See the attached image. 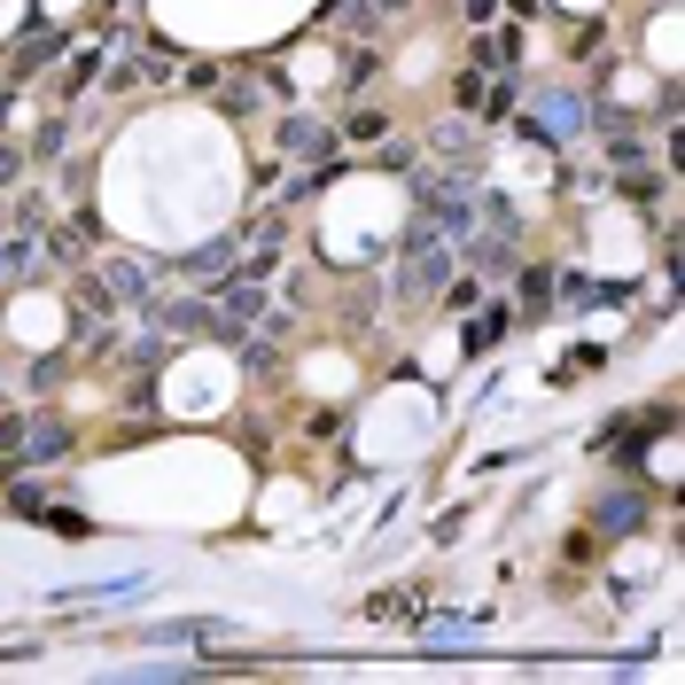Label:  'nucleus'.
<instances>
[{"instance_id":"1","label":"nucleus","mask_w":685,"mask_h":685,"mask_svg":"<svg viewBox=\"0 0 685 685\" xmlns=\"http://www.w3.org/2000/svg\"><path fill=\"white\" fill-rule=\"evenodd\" d=\"M530 133H545V141H576V133H584V102H576V94H538Z\"/></svg>"},{"instance_id":"2","label":"nucleus","mask_w":685,"mask_h":685,"mask_svg":"<svg viewBox=\"0 0 685 685\" xmlns=\"http://www.w3.org/2000/svg\"><path fill=\"white\" fill-rule=\"evenodd\" d=\"M226 265H234V242H203V249L187 257V273H195V280H226Z\"/></svg>"},{"instance_id":"3","label":"nucleus","mask_w":685,"mask_h":685,"mask_svg":"<svg viewBox=\"0 0 685 685\" xmlns=\"http://www.w3.org/2000/svg\"><path fill=\"white\" fill-rule=\"evenodd\" d=\"M24 452H32V460H55V452H63V421H40V429H32V444H24Z\"/></svg>"}]
</instances>
